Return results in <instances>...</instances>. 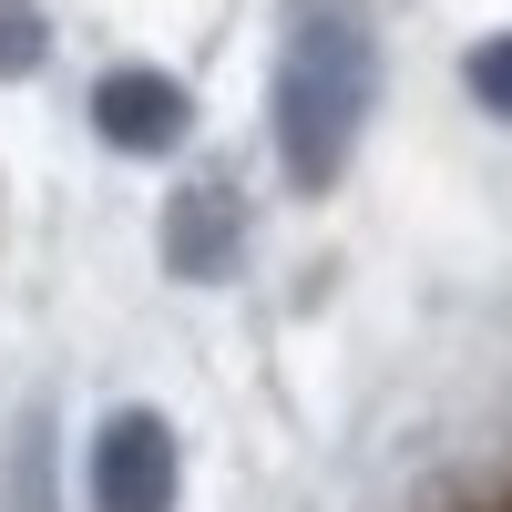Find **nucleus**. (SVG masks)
I'll list each match as a JSON object with an SVG mask.
<instances>
[{"label":"nucleus","mask_w":512,"mask_h":512,"mask_svg":"<svg viewBox=\"0 0 512 512\" xmlns=\"http://www.w3.org/2000/svg\"><path fill=\"white\" fill-rule=\"evenodd\" d=\"M41 52H52V21H41V0H0V82H21Z\"/></svg>","instance_id":"obj_6"},{"label":"nucleus","mask_w":512,"mask_h":512,"mask_svg":"<svg viewBox=\"0 0 512 512\" xmlns=\"http://www.w3.org/2000/svg\"><path fill=\"white\" fill-rule=\"evenodd\" d=\"M0 512H52V410H21L0 441Z\"/></svg>","instance_id":"obj_5"},{"label":"nucleus","mask_w":512,"mask_h":512,"mask_svg":"<svg viewBox=\"0 0 512 512\" xmlns=\"http://www.w3.org/2000/svg\"><path fill=\"white\" fill-rule=\"evenodd\" d=\"M185 451L154 410H113L93 431V512H175Z\"/></svg>","instance_id":"obj_2"},{"label":"nucleus","mask_w":512,"mask_h":512,"mask_svg":"<svg viewBox=\"0 0 512 512\" xmlns=\"http://www.w3.org/2000/svg\"><path fill=\"white\" fill-rule=\"evenodd\" d=\"M379 93V41L359 0H287V41H277V164L297 195H328L349 175V144Z\"/></svg>","instance_id":"obj_1"},{"label":"nucleus","mask_w":512,"mask_h":512,"mask_svg":"<svg viewBox=\"0 0 512 512\" xmlns=\"http://www.w3.org/2000/svg\"><path fill=\"white\" fill-rule=\"evenodd\" d=\"M93 123H103V144L113 154H175L195 134V103H185V82L175 72H144V62H123L93 82Z\"/></svg>","instance_id":"obj_3"},{"label":"nucleus","mask_w":512,"mask_h":512,"mask_svg":"<svg viewBox=\"0 0 512 512\" xmlns=\"http://www.w3.org/2000/svg\"><path fill=\"white\" fill-rule=\"evenodd\" d=\"M236 256H246V205L236 185H185L175 205H164V267L175 277H236Z\"/></svg>","instance_id":"obj_4"},{"label":"nucleus","mask_w":512,"mask_h":512,"mask_svg":"<svg viewBox=\"0 0 512 512\" xmlns=\"http://www.w3.org/2000/svg\"><path fill=\"white\" fill-rule=\"evenodd\" d=\"M472 103L512 123V31H492V41H482V52H472Z\"/></svg>","instance_id":"obj_7"}]
</instances>
